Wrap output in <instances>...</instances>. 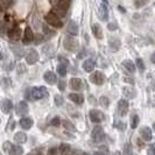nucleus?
Segmentation results:
<instances>
[{"label":"nucleus","instance_id":"obj_28","mask_svg":"<svg viewBox=\"0 0 155 155\" xmlns=\"http://www.w3.org/2000/svg\"><path fill=\"white\" fill-rule=\"evenodd\" d=\"M121 64H123V67H124L127 71H130V72H132V74L135 71V65H134V63H133L132 61H130V60H125V61H123Z\"/></svg>","mask_w":155,"mask_h":155},{"label":"nucleus","instance_id":"obj_12","mask_svg":"<svg viewBox=\"0 0 155 155\" xmlns=\"http://www.w3.org/2000/svg\"><path fill=\"white\" fill-rule=\"evenodd\" d=\"M40 56H39V53L35 50V49H31L27 55H26V61L28 64H34V63H36L39 61Z\"/></svg>","mask_w":155,"mask_h":155},{"label":"nucleus","instance_id":"obj_3","mask_svg":"<svg viewBox=\"0 0 155 155\" xmlns=\"http://www.w3.org/2000/svg\"><path fill=\"white\" fill-rule=\"evenodd\" d=\"M91 138L94 142L99 143V142H103L105 140V132H104V128L101 126H96L91 132Z\"/></svg>","mask_w":155,"mask_h":155},{"label":"nucleus","instance_id":"obj_17","mask_svg":"<svg viewBox=\"0 0 155 155\" xmlns=\"http://www.w3.org/2000/svg\"><path fill=\"white\" fill-rule=\"evenodd\" d=\"M43 79L46 81L48 84H50V85L57 83V76L55 75L53 71H46L45 75H43Z\"/></svg>","mask_w":155,"mask_h":155},{"label":"nucleus","instance_id":"obj_29","mask_svg":"<svg viewBox=\"0 0 155 155\" xmlns=\"http://www.w3.org/2000/svg\"><path fill=\"white\" fill-rule=\"evenodd\" d=\"M9 155H22L23 154V149L21 146H11V149L8 150Z\"/></svg>","mask_w":155,"mask_h":155},{"label":"nucleus","instance_id":"obj_19","mask_svg":"<svg viewBox=\"0 0 155 155\" xmlns=\"http://www.w3.org/2000/svg\"><path fill=\"white\" fill-rule=\"evenodd\" d=\"M140 135L142 137V139L145 141H150L152 140V130L147 126H143L140 128Z\"/></svg>","mask_w":155,"mask_h":155},{"label":"nucleus","instance_id":"obj_51","mask_svg":"<svg viewBox=\"0 0 155 155\" xmlns=\"http://www.w3.org/2000/svg\"><path fill=\"white\" fill-rule=\"evenodd\" d=\"M25 98L28 99V101H31V89H27V90H26V92H25Z\"/></svg>","mask_w":155,"mask_h":155},{"label":"nucleus","instance_id":"obj_46","mask_svg":"<svg viewBox=\"0 0 155 155\" xmlns=\"http://www.w3.org/2000/svg\"><path fill=\"white\" fill-rule=\"evenodd\" d=\"M64 89H65V82L61 79V81L58 82V90H60V91H64Z\"/></svg>","mask_w":155,"mask_h":155},{"label":"nucleus","instance_id":"obj_21","mask_svg":"<svg viewBox=\"0 0 155 155\" xmlns=\"http://www.w3.org/2000/svg\"><path fill=\"white\" fill-rule=\"evenodd\" d=\"M42 54L46 56L47 58H51L55 54V48L51 45H46L42 47Z\"/></svg>","mask_w":155,"mask_h":155},{"label":"nucleus","instance_id":"obj_18","mask_svg":"<svg viewBox=\"0 0 155 155\" xmlns=\"http://www.w3.org/2000/svg\"><path fill=\"white\" fill-rule=\"evenodd\" d=\"M123 93L127 99H134L137 96V90L132 86H124L123 87Z\"/></svg>","mask_w":155,"mask_h":155},{"label":"nucleus","instance_id":"obj_22","mask_svg":"<svg viewBox=\"0 0 155 155\" xmlns=\"http://www.w3.org/2000/svg\"><path fill=\"white\" fill-rule=\"evenodd\" d=\"M11 49H12V51L14 53V55H15V57L18 60H20V58L23 57L25 50H23L22 47L18 46V45H11Z\"/></svg>","mask_w":155,"mask_h":155},{"label":"nucleus","instance_id":"obj_33","mask_svg":"<svg viewBox=\"0 0 155 155\" xmlns=\"http://www.w3.org/2000/svg\"><path fill=\"white\" fill-rule=\"evenodd\" d=\"M139 116H137V114H133L132 118H131V127H132L133 130H135L137 127H138V125H139Z\"/></svg>","mask_w":155,"mask_h":155},{"label":"nucleus","instance_id":"obj_39","mask_svg":"<svg viewBox=\"0 0 155 155\" xmlns=\"http://www.w3.org/2000/svg\"><path fill=\"white\" fill-rule=\"evenodd\" d=\"M16 71H18V74H19V75L25 74V72L27 71V67H26L23 63H19V64L16 65Z\"/></svg>","mask_w":155,"mask_h":155},{"label":"nucleus","instance_id":"obj_37","mask_svg":"<svg viewBox=\"0 0 155 155\" xmlns=\"http://www.w3.org/2000/svg\"><path fill=\"white\" fill-rule=\"evenodd\" d=\"M54 99H55L56 106H62L63 104H64V98L62 97V94H56Z\"/></svg>","mask_w":155,"mask_h":155},{"label":"nucleus","instance_id":"obj_52","mask_svg":"<svg viewBox=\"0 0 155 155\" xmlns=\"http://www.w3.org/2000/svg\"><path fill=\"white\" fill-rule=\"evenodd\" d=\"M85 54H86V50H85V49H83V50H82L81 53H78L77 58H79V60H81V58H83V57L85 56Z\"/></svg>","mask_w":155,"mask_h":155},{"label":"nucleus","instance_id":"obj_27","mask_svg":"<svg viewBox=\"0 0 155 155\" xmlns=\"http://www.w3.org/2000/svg\"><path fill=\"white\" fill-rule=\"evenodd\" d=\"M14 140H15L16 143L21 145V143H25V142L27 141V135H26V133H23V132L15 133V135H14Z\"/></svg>","mask_w":155,"mask_h":155},{"label":"nucleus","instance_id":"obj_16","mask_svg":"<svg viewBox=\"0 0 155 155\" xmlns=\"http://www.w3.org/2000/svg\"><path fill=\"white\" fill-rule=\"evenodd\" d=\"M68 98L77 105H83V103H84V96L81 93H69Z\"/></svg>","mask_w":155,"mask_h":155},{"label":"nucleus","instance_id":"obj_9","mask_svg":"<svg viewBox=\"0 0 155 155\" xmlns=\"http://www.w3.org/2000/svg\"><path fill=\"white\" fill-rule=\"evenodd\" d=\"M28 111H29V106H28V104H27L26 101H20V103L16 104V106H15L16 116L22 117V116H25V114H27Z\"/></svg>","mask_w":155,"mask_h":155},{"label":"nucleus","instance_id":"obj_50","mask_svg":"<svg viewBox=\"0 0 155 155\" xmlns=\"http://www.w3.org/2000/svg\"><path fill=\"white\" fill-rule=\"evenodd\" d=\"M116 127H118L120 131H124V130H125V124H124V123H121V121H119L118 124H116Z\"/></svg>","mask_w":155,"mask_h":155},{"label":"nucleus","instance_id":"obj_43","mask_svg":"<svg viewBox=\"0 0 155 155\" xmlns=\"http://www.w3.org/2000/svg\"><path fill=\"white\" fill-rule=\"evenodd\" d=\"M118 28V25L116 22H109L107 23V29L109 31H116Z\"/></svg>","mask_w":155,"mask_h":155},{"label":"nucleus","instance_id":"obj_55","mask_svg":"<svg viewBox=\"0 0 155 155\" xmlns=\"http://www.w3.org/2000/svg\"><path fill=\"white\" fill-rule=\"evenodd\" d=\"M125 82H130V83H133L132 79H130V78H125Z\"/></svg>","mask_w":155,"mask_h":155},{"label":"nucleus","instance_id":"obj_11","mask_svg":"<svg viewBox=\"0 0 155 155\" xmlns=\"http://www.w3.org/2000/svg\"><path fill=\"white\" fill-rule=\"evenodd\" d=\"M8 38L12 40V41H19L20 38H21V35H22V31L21 29L15 26V27H13V28H11L9 31H8Z\"/></svg>","mask_w":155,"mask_h":155},{"label":"nucleus","instance_id":"obj_8","mask_svg":"<svg viewBox=\"0 0 155 155\" xmlns=\"http://www.w3.org/2000/svg\"><path fill=\"white\" fill-rule=\"evenodd\" d=\"M117 112L120 117H125L128 112V103L125 99H120L117 104Z\"/></svg>","mask_w":155,"mask_h":155},{"label":"nucleus","instance_id":"obj_57","mask_svg":"<svg viewBox=\"0 0 155 155\" xmlns=\"http://www.w3.org/2000/svg\"><path fill=\"white\" fill-rule=\"evenodd\" d=\"M114 155H121V154H120L119 152H116V153H114Z\"/></svg>","mask_w":155,"mask_h":155},{"label":"nucleus","instance_id":"obj_56","mask_svg":"<svg viewBox=\"0 0 155 155\" xmlns=\"http://www.w3.org/2000/svg\"><path fill=\"white\" fill-rule=\"evenodd\" d=\"M118 8L120 9V12H123V13H124V12H125V9H124V8H123V7H121V6H119V7H118Z\"/></svg>","mask_w":155,"mask_h":155},{"label":"nucleus","instance_id":"obj_1","mask_svg":"<svg viewBox=\"0 0 155 155\" xmlns=\"http://www.w3.org/2000/svg\"><path fill=\"white\" fill-rule=\"evenodd\" d=\"M48 96V90L45 86H35L31 89V101H40Z\"/></svg>","mask_w":155,"mask_h":155},{"label":"nucleus","instance_id":"obj_4","mask_svg":"<svg viewBox=\"0 0 155 155\" xmlns=\"http://www.w3.org/2000/svg\"><path fill=\"white\" fill-rule=\"evenodd\" d=\"M64 48L68 50V51H71V53H75V51H77L78 47H79V45H78V41L75 38H71V36H69V38H67V39L64 40Z\"/></svg>","mask_w":155,"mask_h":155},{"label":"nucleus","instance_id":"obj_25","mask_svg":"<svg viewBox=\"0 0 155 155\" xmlns=\"http://www.w3.org/2000/svg\"><path fill=\"white\" fill-rule=\"evenodd\" d=\"M94 65H96L94 61L92 58H89V60L84 61V63H83V69L85 70L86 72H92L93 69H94Z\"/></svg>","mask_w":155,"mask_h":155},{"label":"nucleus","instance_id":"obj_54","mask_svg":"<svg viewBox=\"0 0 155 155\" xmlns=\"http://www.w3.org/2000/svg\"><path fill=\"white\" fill-rule=\"evenodd\" d=\"M9 83H11L9 78H4V85H5V87H8V86H9Z\"/></svg>","mask_w":155,"mask_h":155},{"label":"nucleus","instance_id":"obj_5","mask_svg":"<svg viewBox=\"0 0 155 155\" xmlns=\"http://www.w3.org/2000/svg\"><path fill=\"white\" fill-rule=\"evenodd\" d=\"M105 75L101 71H94L90 75V82H92L96 85H103L105 82Z\"/></svg>","mask_w":155,"mask_h":155},{"label":"nucleus","instance_id":"obj_6","mask_svg":"<svg viewBox=\"0 0 155 155\" xmlns=\"http://www.w3.org/2000/svg\"><path fill=\"white\" fill-rule=\"evenodd\" d=\"M89 117H90L91 121H92V123H96V124L101 123V121L105 119V114H104L101 111H99V110H90Z\"/></svg>","mask_w":155,"mask_h":155},{"label":"nucleus","instance_id":"obj_2","mask_svg":"<svg viewBox=\"0 0 155 155\" xmlns=\"http://www.w3.org/2000/svg\"><path fill=\"white\" fill-rule=\"evenodd\" d=\"M46 21L49 23L50 26L55 27V28H61V27L63 26L62 20L60 19V16L57 15L56 13H54L53 11L49 12V13L46 15Z\"/></svg>","mask_w":155,"mask_h":155},{"label":"nucleus","instance_id":"obj_60","mask_svg":"<svg viewBox=\"0 0 155 155\" xmlns=\"http://www.w3.org/2000/svg\"><path fill=\"white\" fill-rule=\"evenodd\" d=\"M0 155H1V154H0Z\"/></svg>","mask_w":155,"mask_h":155},{"label":"nucleus","instance_id":"obj_34","mask_svg":"<svg viewBox=\"0 0 155 155\" xmlns=\"http://www.w3.org/2000/svg\"><path fill=\"white\" fill-rule=\"evenodd\" d=\"M57 72H58V75H60L61 77L67 76V67H65V65H62V64H58V67H57Z\"/></svg>","mask_w":155,"mask_h":155},{"label":"nucleus","instance_id":"obj_32","mask_svg":"<svg viewBox=\"0 0 155 155\" xmlns=\"http://www.w3.org/2000/svg\"><path fill=\"white\" fill-rule=\"evenodd\" d=\"M70 153V146L68 143H62L60 146V154L61 155H69Z\"/></svg>","mask_w":155,"mask_h":155},{"label":"nucleus","instance_id":"obj_26","mask_svg":"<svg viewBox=\"0 0 155 155\" xmlns=\"http://www.w3.org/2000/svg\"><path fill=\"white\" fill-rule=\"evenodd\" d=\"M20 126H21L22 130H29L33 126V120L31 118H22L20 120Z\"/></svg>","mask_w":155,"mask_h":155},{"label":"nucleus","instance_id":"obj_47","mask_svg":"<svg viewBox=\"0 0 155 155\" xmlns=\"http://www.w3.org/2000/svg\"><path fill=\"white\" fill-rule=\"evenodd\" d=\"M57 153H58V149L56 147H53L49 149V152H48V155H57Z\"/></svg>","mask_w":155,"mask_h":155},{"label":"nucleus","instance_id":"obj_20","mask_svg":"<svg viewBox=\"0 0 155 155\" xmlns=\"http://www.w3.org/2000/svg\"><path fill=\"white\" fill-rule=\"evenodd\" d=\"M69 85L72 90L78 91V90H82L83 89V82L79 78H71L69 82Z\"/></svg>","mask_w":155,"mask_h":155},{"label":"nucleus","instance_id":"obj_13","mask_svg":"<svg viewBox=\"0 0 155 155\" xmlns=\"http://www.w3.org/2000/svg\"><path fill=\"white\" fill-rule=\"evenodd\" d=\"M121 42L117 36H110L109 38V47L111 49V51H118L120 49Z\"/></svg>","mask_w":155,"mask_h":155},{"label":"nucleus","instance_id":"obj_59","mask_svg":"<svg viewBox=\"0 0 155 155\" xmlns=\"http://www.w3.org/2000/svg\"><path fill=\"white\" fill-rule=\"evenodd\" d=\"M0 123H1V120H0Z\"/></svg>","mask_w":155,"mask_h":155},{"label":"nucleus","instance_id":"obj_40","mask_svg":"<svg viewBox=\"0 0 155 155\" xmlns=\"http://www.w3.org/2000/svg\"><path fill=\"white\" fill-rule=\"evenodd\" d=\"M124 155H134L133 154L132 146L130 143H126L124 146Z\"/></svg>","mask_w":155,"mask_h":155},{"label":"nucleus","instance_id":"obj_44","mask_svg":"<svg viewBox=\"0 0 155 155\" xmlns=\"http://www.w3.org/2000/svg\"><path fill=\"white\" fill-rule=\"evenodd\" d=\"M58 61H60V64H62V65H65V67H68L69 65V61L68 60H65L64 57H58Z\"/></svg>","mask_w":155,"mask_h":155},{"label":"nucleus","instance_id":"obj_49","mask_svg":"<svg viewBox=\"0 0 155 155\" xmlns=\"http://www.w3.org/2000/svg\"><path fill=\"white\" fill-rule=\"evenodd\" d=\"M148 155H155V149H154V145H150L148 147Z\"/></svg>","mask_w":155,"mask_h":155},{"label":"nucleus","instance_id":"obj_10","mask_svg":"<svg viewBox=\"0 0 155 155\" xmlns=\"http://www.w3.org/2000/svg\"><path fill=\"white\" fill-rule=\"evenodd\" d=\"M98 14H99L101 21H106L109 19V7H107L106 1H103L101 4L99 9H98Z\"/></svg>","mask_w":155,"mask_h":155},{"label":"nucleus","instance_id":"obj_58","mask_svg":"<svg viewBox=\"0 0 155 155\" xmlns=\"http://www.w3.org/2000/svg\"><path fill=\"white\" fill-rule=\"evenodd\" d=\"M2 58V54H1V51H0V60Z\"/></svg>","mask_w":155,"mask_h":155},{"label":"nucleus","instance_id":"obj_15","mask_svg":"<svg viewBox=\"0 0 155 155\" xmlns=\"http://www.w3.org/2000/svg\"><path fill=\"white\" fill-rule=\"evenodd\" d=\"M0 107H1V111H2V113H5V114H8L12 109H13V104H12V101H9V99H2L1 101V104H0Z\"/></svg>","mask_w":155,"mask_h":155},{"label":"nucleus","instance_id":"obj_41","mask_svg":"<svg viewBox=\"0 0 155 155\" xmlns=\"http://www.w3.org/2000/svg\"><path fill=\"white\" fill-rule=\"evenodd\" d=\"M50 124L53 125V126H55V127H58V126L61 125V119H60V117H54V118L51 119Z\"/></svg>","mask_w":155,"mask_h":155},{"label":"nucleus","instance_id":"obj_24","mask_svg":"<svg viewBox=\"0 0 155 155\" xmlns=\"http://www.w3.org/2000/svg\"><path fill=\"white\" fill-rule=\"evenodd\" d=\"M92 33H93V35L99 40H101L103 39V36H104L103 29H101V27L99 23H93L92 25Z\"/></svg>","mask_w":155,"mask_h":155},{"label":"nucleus","instance_id":"obj_53","mask_svg":"<svg viewBox=\"0 0 155 155\" xmlns=\"http://www.w3.org/2000/svg\"><path fill=\"white\" fill-rule=\"evenodd\" d=\"M145 4H146L145 1H135V2H134V5H135L137 7H141V6H143Z\"/></svg>","mask_w":155,"mask_h":155},{"label":"nucleus","instance_id":"obj_42","mask_svg":"<svg viewBox=\"0 0 155 155\" xmlns=\"http://www.w3.org/2000/svg\"><path fill=\"white\" fill-rule=\"evenodd\" d=\"M42 41H43V36H42L41 34H38V35H34V40H33L34 45H40V43H41Z\"/></svg>","mask_w":155,"mask_h":155},{"label":"nucleus","instance_id":"obj_23","mask_svg":"<svg viewBox=\"0 0 155 155\" xmlns=\"http://www.w3.org/2000/svg\"><path fill=\"white\" fill-rule=\"evenodd\" d=\"M67 31L71 35H77L78 34V25L74 20H70L67 26Z\"/></svg>","mask_w":155,"mask_h":155},{"label":"nucleus","instance_id":"obj_38","mask_svg":"<svg viewBox=\"0 0 155 155\" xmlns=\"http://www.w3.org/2000/svg\"><path fill=\"white\" fill-rule=\"evenodd\" d=\"M93 155H109V149L105 147V146H101V147L99 148V150L94 152Z\"/></svg>","mask_w":155,"mask_h":155},{"label":"nucleus","instance_id":"obj_45","mask_svg":"<svg viewBox=\"0 0 155 155\" xmlns=\"http://www.w3.org/2000/svg\"><path fill=\"white\" fill-rule=\"evenodd\" d=\"M14 128H15V121L11 119V121H9V125H8L7 130H8V131H14Z\"/></svg>","mask_w":155,"mask_h":155},{"label":"nucleus","instance_id":"obj_7","mask_svg":"<svg viewBox=\"0 0 155 155\" xmlns=\"http://www.w3.org/2000/svg\"><path fill=\"white\" fill-rule=\"evenodd\" d=\"M69 6H70V1H68V0H61V1L57 2L56 9H57L60 16H64L67 14V12L69 9Z\"/></svg>","mask_w":155,"mask_h":155},{"label":"nucleus","instance_id":"obj_30","mask_svg":"<svg viewBox=\"0 0 155 155\" xmlns=\"http://www.w3.org/2000/svg\"><path fill=\"white\" fill-rule=\"evenodd\" d=\"M61 124L64 126V128H65V130H68V131H70V132H76V131H77L76 126L72 124L71 121H69V120H62V121H61Z\"/></svg>","mask_w":155,"mask_h":155},{"label":"nucleus","instance_id":"obj_14","mask_svg":"<svg viewBox=\"0 0 155 155\" xmlns=\"http://www.w3.org/2000/svg\"><path fill=\"white\" fill-rule=\"evenodd\" d=\"M34 40V34H33V31H31V27H27L25 29V34H23V38H22V42L23 45H29L33 42Z\"/></svg>","mask_w":155,"mask_h":155},{"label":"nucleus","instance_id":"obj_36","mask_svg":"<svg viewBox=\"0 0 155 155\" xmlns=\"http://www.w3.org/2000/svg\"><path fill=\"white\" fill-rule=\"evenodd\" d=\"M99 104H101L103 107H105V109H107L110 106V101H109V98L107 97H101L99 98Z\"/></svg>","mask_w":155,"mask_h":155},{"label":"nucleus","instance_id":"obj_31","mask_svg":"<svg viewBox=\"0 0 155 155\" xmlns=\"http://www.w3.org/2000/svg\"><path fill=\"white\" fill-rule=\"evenodd\" d=\"M42 29H43V34H45V36H46L47 39H50V38H53V36L56 35V31H53V29H50L46 25L42 26Z\"/></svg>","mask_w":155,"mask_h":155},{"label":"nucleus","instance_id":"obj_48","mask_svg":"<svg viewBox=\"0 0 155 155\" xmlns=\"http://www.w3.org/2000/svg\"><path fill=\"white\" fill-rule=\"evenodd\" d=\"M11 146H12V145H11V142H8V141H6V142H4V145H2V148H4V150H5V152H6V150H9V149H11Z\"/></svg>","mask_w":155,"mask_h":155},{"label":"nucleus","instance_id":"obj_35","mask_svg":"<svg viewBox=\"0 0 155 155\" xmlns=\"http://www.w3.org/2000/svg\"><path fill=\"white\" fill-rule=\"evenodd\" d=\"M134 65H137L135 68H138L140 72H143V71H145V64H143V61H142L141 58H137V61H135V64H134Z\"/></svg>","mask_w":155,"mask_h":155}]
</instances>
